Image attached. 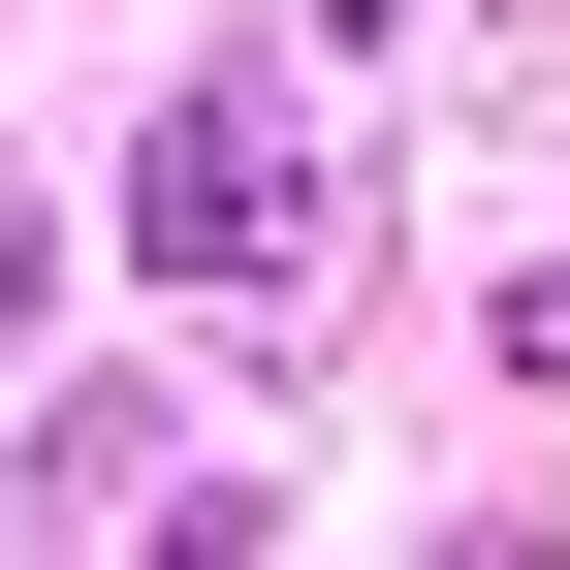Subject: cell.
<instances>
[{"instance_id": "1", "label": "cell", "mask_w": 570, "mask_h": 570, "mask_svg": "<svg viewBox=\"0 0 570 570\" xmlns=\"http://www.w3.org/2000/svg\"><path fill=\"white\" fill-rule=\"evenodd\" d=\"M159 254H285V127H254V96L159 127Z\"/></svg>"}]
</instances>
